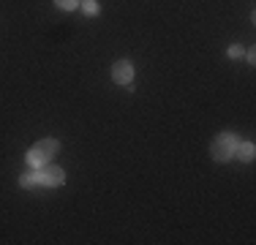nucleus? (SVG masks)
Instances as JSON below:
<instances>
[{
  "mask_svg": "<svg viewBox=\"0 0 256 245\" xmlns=\"http://www.w3.org/2000/svg\"><path fill=\"white\" fill-rule=\"evenodd\" d=\"M58 150H60L58 139H41V142L28 152V166H33V169L46 166V161H52V158L58 156Z\"/></svg>",
  "mask_w": 256,
  "mask_h": 245,
  "instance_id": "f257e3e1",
  "label": "nucleus"
},
{
  "mask_svg": "<svg viewBox=\"0 0 256 245\" xmlns=\"http://www.w3.org/2000/svg\"><path fill=\"white\" fill-rule=\"evenodd\" d=\"M237 136H232V134H221V136H216V142H212L210 152L216 161H229V158H234V150H237Z\"/></svg>",
  "mask_w": 256,
  "mask_h": 245,
  "instance_id": "f03ea898",
  "label": "nucleus"
},
{
  "mask_svg": "<svg viewBox=\"0 0 256 245\" xmlns=\"http://www.w3.org/2000/svg\"><path fill=\"white\" fill-rule=\"evenodd\" d=\"M36 174H38V180H41V188H58L66 182V172L60 166H41Z\"/></svg>",
  "mask_w": 256,
  "mask_h": 245,
  "instance_id": "7ed1b4c3",
  "label": "nucleus"
},
{
  "mask_svg": "<svg viewBox=\"0 0 256 245\" xmlns=\"http://www.w3.org/2000/svg\"><path fill=\"white\" fill-rule=\"evenodd\" d=\"M112 79L118 84H131L134 82V66H131V60H118V63L112 66Z\"/></svg>",
  "mask_w": 256,
  "mask_h": 245,
  "instance_id": "20e7f679",
  "label": "nucleus"
},
{
  "mask_svg": "<svg viewBox=\"0 0 256 245\" xmlns=\"http://www.w3.org/2000/svg\"><path fill=\"white\" fill-rule=\"evenodd\" d=\"M20 186L28 188V191H38V188H41V180H38V174L33 172V174H22V177H20Z\"/></svg>",
  "mask_w": 256,
  "mask_h": 245,
  "instance_id": "39448f33",
  "label": "nucleus"
},
{
  "mask_svg": "<svg viewBox=\"0 0 256 245\" xmlns=\"http://www.w3.org/2000/svg\"><path fill=\"white\" fill-rule=\"evenodd\" d=\"M234 156H240L242 161H251V158H254V144H251V142H242V144H237Z\"/></svg>",
  "mask_w": 256,
  "mask_h": 245,
  "instance_id": "423d86ee",
  "label": "nucleus"
},
{
  "mask_svg": "<svg viewBox=\"0 0 256 245\" xmlns=\"http://www.w3.org/2000/svg\"><path fill=\"white\" fill-rule=\"evenodd\" d=\"M82 8H84V14H88V16L98 14V3H96V0H82Z\"/></svg>",
  "mask_w": 256,
  "mask_h": 245,
  "instance_id": "0eeeda50",
  "label": "nucleus"
},
{
  "mask_svg": "<svg viewBox=\"0 0 256 245\" xmlns=\"http://www.w3.org/2000/svg\"><path fill=\"white\" fill-rule=\"evenodd\" d=\"M54 6H58V8H63V11H74L76 6H79V0H54Z\"/></svg>",
  "mask_w": 256,
  "mask_h": 245,
  "instance_id": "6e6552de",
  "label": "nucleus"
},
{
  "mask_svg": "<svg viewBox=\"0 0 256 245\" xmlns=\"http://www.w3.org/2000/svg\"><path fill=\"white\" fill-rule=\"evenodd\" d=\"M226 54H229V58H242V49L240 46H229Z\"/></svg>",
  "mask_w": 256,
  "mask_h": 245,
  "instance_id": "1a4fd4ad",
  "label": "nucleus"
}]
</instances>
